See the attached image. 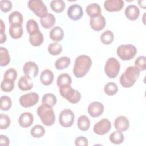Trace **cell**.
<instances>
[{"label": "cell", "mask_w": 146, "mask_h": 146, "mask_svg": "<svg viewBox=\"0 0 146 146\" xmlns=\"http://www.w3.org/2000/svg\"><path fill=\"white\" fill-rule=\"evenodd\" d=\"M17 71L13 68H10L5 71L3 75V78L9 79L13 81H15L17 78Z\"/></svg>", "instance_id": "43"}, {"label": "cell", "mask_w": 146, "mask_h": 146, "mask_svg": "<svg viewBox=\"0 0 146 146\" xmlns=\"http://www.w3.org/2000/svg\"><path fill=\"white\" fill-rule=\"evenodd\" d=\"M28 7L36 16L42 18L47 14V7L41 0H30Z\"/></svg>", "instance_id": "7"}, {"label": "cell", "mask_w": 146, "mask_h": 146, "mask_svg": "<svg viewBox=\"0 0 146 146\" xmlns=\"http://www.w3.org/2000/svg\"><path fill=\"white\" fill-rule=\"evenodd\" d=\"M6 40V35L5 33H1V36H0V43L2 44L5 42Z\"/></svg>", "instance_id": "47"}, {"label": "cell", "mask_w": 146, "mask_h": 146, "mask_svg": "<svg viewBox=\"0 0 146 146\" xmlns=\"http://www.w3.org/2000/svg\"><path fill=\"white\" fill-rule=\"evenodd\" d=\"M124 5L123 0H107L104 2L105 9L110 12L120 11Z\"/></svg>", "instance_id": "13"}, {"label": "cell", "mask_w": 146, "mask_h": 146, "mask_svg": "<svg viewBox=\"0 0 146 146\" xmlns=\"http://www.w3.org/2000/svg\"><path fill=\"white\" fill-rule=\"evenodd\" d=\"M106 25V19L102 15L90 18V25L95 31H99L104 29Z\"/></svg>", "instance_id": "15"}, {"label": "cell", "mask_w": 146, "mask_h": 146, "mask_svg": "<svg viewBox=\"0 0 146 146\" xmlns=\"http://www.w3.org/2000/svg\"><path fill=\"white\" fill-rule=\"evenodd\" d=\"M140 71L135 66L127 67L120 77V83L124 88H129L135 83L139 77Z\"/></svg>", "instance_id": "2"}, {"label": "cell", "mask_w": 146, "mask_h": 146, "mask_svg": "<svg viewBox=\"0 0 146 146\" xmlns=\"http://www.w3.org/2000/svg\"><path fill=\"white\" fill-rule=\"evenodd\" d=\"M120 68L119 62L115 58L111 57L107 59L104 66V71L106 74L110 78H116Z\"/></svg>", "instance_id": "6"}, {"label": "cell", "mask_w": 146, "mask_h": 146, "mask_svg": "<svg viewBox=\"0 0 146 146\" xmlns=\"http://www.w3.org/2000/svg\"><path fill=\"white\" fill-rule=\"evenodd\" d=\"M59 92L63 98H65L71 103L76 104L81 99L80 93L78 91L73 89L71 85H65L59 87Z\"/></svg>", "instance_id": "4"}, {"label": "cell", "mask_w": 146, "mask_h": 146, "mask_svg": "<svg viewBox=\"0 0 146 146\" xmlns=\"http://www.w3.org/2000/svg\"><path fill=\"white\" fill-rule=\"evenodd\" d=\"M8 19L10 25H22L23 22V16L18 11H14L11 13L9 15Z\"/></svg>", "instance_id": "27"}, {"label": "cell", "mask_w": 146, "mask_h": 146, "mask_svg": "<svg viewBox=\"0 0 146 146\" xmlns=\"http://www.w3.org/2000/svg\"><path fill=\"white\" fill-rule=\"evenodd\" d=\"M114 40V35L113 32L111 30H107L104 31L100 36L101 42L104 44H110Z\"/></svg>", "instance_id": "29"}, {"label": "cell", "mask_w": 146, "mask_h": 146, "mask_svg": "<svg viewBox=\"0 0 146 146\" xmlns=\"http://www.w3.org/2000/svg\"><path fill=\"white\" fill-rule=\"evenodd\" d=\"M50 6L52 11L56 13H61L64 10L66 4L62 0H52L50 3Z\"/></svg>", "instance_id": "33"}, {"label": "cell", "mask_w": 146, "mask_h": 146, "mask_svg": "<svg viewBox=\"0 0 146 146\" xmlns=\"http://www.w3.org/2000/svg\"><path fill=\"white\" fill-rule=\"evenodd\" d=\"M71 83L72 79L71 76L66 73L62 74L58 76L56 84L59 87L65 85H71Z\"/></svg>", "instance_id": "32"}, {"label": "cell", "mask_w": 146, "mask_h": 146, "mask_svg": "<svg viewBox=\"0 0 146 146\" xmlns=\"http://www.w3.org/2000/svg\"><path fill=\"white\" fill-rule=\"evenodd\" d=\"M118 87L117 84L113 82H109L107 83L104 87V92L110 96L113 95L117 92Z\"/></svg>", "instance_id": "35"}, {"label": "cell", "mask_w": 146, "mask_h": 146, "mask_svg": "<svg viewBox=\"0 0 146 146\" xmlns=\"http://www.w3.org/2000/svg\"><path fill=\"white\" fill-rule=\"evenodd\" d=\"M40 80L44 86L50 85L54 80V74L52 71L48 69L44 70L40 75Z\"/></svg>", "instance_id": "23"}, {"label": "cell", "mask_w": 146, "mask_h": 146, "mask_svg": "<svg viewBox=\"0 0 146 146\" xmlns=\"http://www.w3.org/2000/svg\"><path fill=\"white\" fill-rule=\"evenodd\" d=\"M92 65V60L89 56L81 55L78 56L75 60L73 73L76 78L84 76Z\"/></svg>", "instance_id": "1"}, {"label": "cell", "mask_w": 146, "mask_h": 146, "mask_svg": "<svg viewBox=\"0 0 146 146\" xmlns=\"http://www.w3.org/2000/svg\"><path fill=\"white\" fill-rule=\"evenodd\" d=\"M11 104L12 102L10 97L6 95L1 96L0 108L2 111H7L9 110H10V108L11 107Z\"/></svg>", "instance_id": "40"}, {"label": "cell", "mask_w": 146, "mask_h": 146, "mask_svg": "<svg viewBox=\"0 0 146 146\" xmlns=\"http://www.w3.org/2000/svg\"><path fill=\"white\" fill-rule=\"evenodd\" d=\"M23 72L25 75L30 77H35L39 72L38 66L34 62L28 61L23 66Z\"/></svg>", "instance_id": "14"}, {"label": "cell", "mask_w": 146, "mask_h": 146, "mask_svg": "<svg viewBox=\"0 0 146 146\" xmlns=\"http://www.w3.org/2000/svg\"><path fill=\"white\" fill-rule=\"evenodd\" d=\"M135 66L140 71H144L146 68V58L144 56H139L135 61Z\"/></svg>", "instance_id": "42"}, {"label": "cell", "mask_w": 146, "mask_h": 146, "mask_svg": "<svg viewBox=\"0 0 146 146\" xmlns=\"http://www.w3.org/2000/svg\"><path fill=\"white\" fill-rule=\"evenodd\" d=\"M34 117L31 113L29 112H23L21 114L18 119V123L21 127L28 128L33 123Z\"/></svg>", "instance_id": "17"}, {"label": "cell", "mask_w": 146, "mask_h": 146, "mask_svg": "<svg viewBox=\"0 0 146 146\" xmlns=\"http://www.w3.org/2000/svg\"><path fill=\"white\" fill-rule=\"evenodd\" d=\"M138 4L139 6L142 7L143 9H145V4H146V1L145 0H140L138 1Z\"/></svg>", "instance_id": "48"}, {"label": "cell", "mask_w": 146, "mask_h": 146, "mask_svg": "<svg viewBox=\"0 0 146 146\" xmlns=\"http://www.w3.org/2000/svg\"><path fill=\"white\" fill-rule=\"evenodd\" d=\"M117 56L123 60L133 59L137 53V49L133 44H121L116 50Z\"/></svg>", "instance_id": "5"}, {"label": "cell", "mask_w": 146, "mask_h": 146, "mask_svg": "<svg viewBox=\"0 0 146 146\" xmlns=\"http://www.w3.org/2000/svg\"><path fill=\"white\" fill-rule=\"evenodd\" d=\"M39 96L36 92H29L22 95L19 98V103L25 108L35 105L39 101Z\"/></svg>", "instance_id": "8"}, {"label": "cell", "mask_w": 146, "mask_h": 146, "mask_svg": "<svg viewBox=\"0 0 146 146\" xmlns=\"http://www.w3.org/2000/svg\"><path fill=\"white\" fill-rule=\"evenodd\" d=\"M26 27L27 33H29V35H31L33 33L39 30V27L38 23L33 19H30L27 22Z\"/></svg>", "instance_id": "39"}, {"label": "cell", "mask_w": 146, "mask_h": 146, "mask_svg": "<svg viewBox=\"0 0 146 146\" xmlns=\"http://www.w3.org/2000/svg\"><path fill=\"white\" fill-rule=\"evenodd\" d=\"M71 60L69 57L63 56L57 59L55 62V67L57 70H63L66 68L70 64Z\"/></svg>", "instance_id": "30"}, {"label": "cell", "mask_w": 146, "mask_h": 146, "mask_svg": "<svg viewBox=\"0 0 146 146\" xmlns=\"http://www.w3.org/2000/svg\"><path fill=\"white\" fill-rule=\"evenodd\" d=\"M40 22L43 27L48 29L54 25L55 23V18L52 14L47 13L45 16L40 18Z\"/></svg>", "instance_id": "22"}, {"label": "cell", "mask_w": 146, "mask_h": 146, "mask_svg": "<svg viewBox=\"0 0 146 146\" xmlns=\"http://www.w3.org/2000/svg\"><path fill=\"white\" fill-rule=\"evenodd\" d=\"M111 128V123L107 119H102L94 126V132L99 135H103L108 133Z\"/></svg>", "instance_id": "10"}, {"label": "cell", "mask_w": 146, "mask_h": 146, "mask_svg": "<svg viewBox=\"0 0 146 146\" xmlns=\"http://www.w3.org/2000/svg\"><path fill=\"white\" fill-rule=\"evenodd\" d=\"M23 31L22 25H11L9 28V34L10 36L14 39L20 38Z\"/></svg>", "instance_id": "25"}, {"label": "cell", "mask_w": 146, "mask_h": 146, "mask_svg": "<svg viewBox=\"0 0 146 146\" xmlns=\"http://www.w3.org/2000/svg\"><path fill=\"white\" fill-rule=\"evenodd\" d=\"M114 127L117 131L124 132L129 127V121L124 116H119L115 120Z\"/></svg>", "instance_id": "16"}, {"label": "cell", "mask_w": 146, "mask_h": 146, "mask_svg": "<svg viewBox=\"0 0 146 146\" xmlns=\"http://www.w3.org/2000/svg\"><path fill=\"white\" fill-rule=\"evenodd\" d=\"M89 115L92 117H98L102 115L104 111V106L99 102L91 103L87 108Z\"/></svg>", "instance_id": "11"}, {"label": "cell", "mask_w": 146, "mask_h": 146, "mask_svg": "<svg viewBox=\"0 0 146 146\" xmlns=\"http://www.w3.org/2000/svg\"><path fill=\"white\" fill-rule=\"evenodd\" d=\"M37 114L44 125L51 126L54 124L55 116L52 106L42 103L37 109Z\"/></svg>", "instance_id": "3"}, {"label": "cell", "mask_w": 146, "mask_h": 146, "mask_svg": "<svg viewBox=\"0 0 146 146\" xmlns=\"http://www.w3.org/2000/svg\"><path fill=\"white\" fill-rule=\"evenodd\" d=\"M78 128L82 131H87L90 126V121L86 115H81L79 117L77 121Z\"/></svg>", "instance_id": "26"}, {"label": "cell", "mask_w": 146, "mask_h": 146, "mask_svg": "<svg viewBox=\"0 0 146 146\" xmlns=\"http://www.w3.org/2000/svg\"><path fill=\"white\" fill-rule=\"evenodd\" d=\"M44 40L43 34L39 30L31 35H29V42L30 44L34 46L38 47L40 46Z\"/></svg>", "instance_id": "20"}, {"label": "cell", "mask_w": 146, "mask_h": 146, "mask_svg": "<svg viewBox=\"0 0 146 146\" xmlns=\"http://www.w3.org/2000/svg\"><path fill=\"white\" fill-rule=\"evenodd\" d=\"M10 62V58L7 49L5 47L0 48V65L1 66H7Z\"/></svg>", "instance_id": "28"}, {"label": "cell", "mask_w": 146, "mask_h": 146, "mask_svg": "<svg viewBox=\"0 0 146 146\" xmlns=\"http://www.w3.org/2000/svg\"><path fill=\"white\" fill-rule=\"evenodd\" d=\"M0 7L2 11L7 13L11 10L12 8V3L9 0H1L0 1Z\"/></svg>", "instance_id": "44"}, {"label": "cell", "mask_w": 146, "mask_h": 146, "mask_svg": "<svg viewBox=\"0 0 146 146\" xmlns=\"http://www.w3.org/2000/svg\"><path fill=\"white\" fill-rule=\"evenodd\" d=\"M83 15L82 7L78 4L71 5L67 10V15L72 20H79Z\"/></svg>", "instance_id": "12"}, {"label": "cell", "mask_w": 146, "mask_h": 146, "mask_svg": "<svg viewBox=\"0 0 146 146\" xmlns=\"http://www.w3.org/2000/svg\"><path fill=\"white\" fill-rule=\"evenodd\" d=\"M18 86L19 88L23 91L31 90L33 86L31 77L26 75L21 76L18 80Z\"/></svg>", "instance_id": "18"}, {"label": "cell", "mask_w": 146, "mask_h": 146, "mask_svg": "<svg viewBox=\"0 0 146 146\" xmlns=\"http://www.w3.org/2000/svg\"><path fill=\"white\" fill-rule=\"evenodd\" d=\"M125 15L129 20H136L139 17L140 10L137 6L135 5H130L126 7L125 10Z\"/></svg>", "instance_id": "19"}, {"label": "cell", "mask_w": 146, "mask_h": 146, "mask_svg": "<svg viewBox=\"0 0 146 146\" xmlns=\"http://www.w3.org/2000/svg\"><path fill=\"white\" fill-rule=\"evenodd\" d=\"M75 116L73 112L70 109L62 110L59 115V121L61 126L67 128L71 127L74 123Z\"/></svg>", "instance_id": "9"}, {"label": "cell", "mask_w": 146, "mask_h": 146, "mask_svg": "<svg viewBox=\"0 0 146 146\" xmlns=\"http://www.w3.org/2000/svg\"><path fill=\"white\" fill-rule=\"evenodd\" d=\"M14 81L9 79H4L1 83V89L5 92H10L11 91L14 87Z\"/></svg>", "instance_id": "37"}, {"label": "cell", "mask_w": 146, "mask_h": 146, "mask_svg": "<svg viewBox=\"0 0 146 146\" xmlns=\"http://www.w3.org/2000/svg\"><path fill=\"white\" fill-rule=\"evenodd\" d=\"M48 51L52 55H58L62 51V47L57 42L52 43L48 46Z\"/></svg>", "instance_id": "36"}, {"label": "cell", "mask_w": 146, "mask_h": 146, "mask_svg": "<svg viewBox=\"0 0 146 146\" xmlns=\"http://www.w3.org/2000/svg\"><path fill=\"white\" fill-rule=\"evenodd\" d=\"M110 141L115 144H120L124 140L123 133L119 131L112 132L110 136Z\"/></svg>", "instance_id": "31"}, {"label": "cell", "mask_w": 146, "mask_h": 146, "mask_svg": "<svg viewBox=\"0 0 146 146\" xmlns=\"http://www.w3.org/2000/svg\"><path fill=\"white\" fill-rule=\"evenodd\" d=\"M42 103L48 104L52 107L54 106L56 102V97L51 93H47L44 94L42 98Z\"/></svg>", "instance_id": "38"}, {"label": "cell", "mask_w": 146, "mask_h": 146, "mask_svg": "<svg viewBox=\"0 0 146 146\" xmlns=\"http://www.w3.org/2000/svg\"><path fill=\"white\" fill-rule=\"evenodd\" d=\"M11 120L10 117L5 115L1 113L0 115V128L1 129H6L10 125Z\"/></svg>", "instance_id": "41"}, {"label": "cell", "mask_w": 146, "mask_h": 146, "mask_svg": "<svg viewBox=\"0 0 146 146\" xmlns=\"http://www.w3.org/2000/svg\"><path fill=\"white\" fill-rule=\"evenodd\" d=\"M101 12L100 6L98 3H91L86 7V13L91 18L101 15Z\"/></svg>", "instance_id": "24"}, {"label": "cell", "mask_w": 146, "mask_h": 146, "mask_svg": "<svg viewBox=\"0 0 146 146\" xmlns=\"http://www.w3.org/2000/svg\"><path fill=\"white\" fill-rule=\"evenodd\" d=\"M75 144L76 146H87L88 145V141L84 136H79L75 139Z\"/></svg>", "instance_id": "45"}, {"label": "cell", "mask_w": 146, "mask_h": 146, "mask_svg": "<svg viewBox=\"0 0 146 146\" xmlns=\"http://www.w3.org/2000/svg\"><path fill=\"white\" fill-rule=\"evenodd\" d=\"M0 144H1V145H7V146L10 144V140L6 136L1 135V136H0Z\"/></svg>", "instance_id": "46"}, {"label": "cell", "mask_w": 146, "mask_h": 146, "mask_svg": "<svg viewBox=\"0 0 146 146\" xmlns=\"http://www.w3.org/2000/svg\"><path fill=\"white\" fill-rule=\"evenodd\" d=\"M45 133V129L41 125H35L30 130V134L34 138H40Z\"/></svg>", "instance_id": "34"}, {"label": "cell", "mask_w": 146, "mask_h": 146, "mask_svg": "<svg viewBox=\"0 0 146 146\" xmlns=\"http://www.w3.org/2000/svg\"><path fill=\"white\" fill-rule=\"evenodd\" d=\"M64 34L63 29L58 26L53 27L49 33L50 39L55 42L62 40L64 37Z\"/></svg>", "instance_id": "21"}]
</instances>
